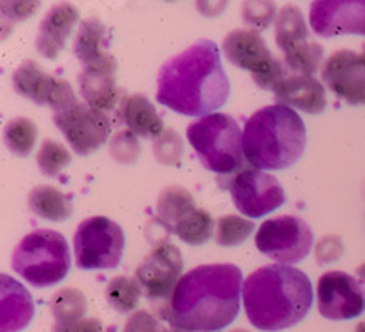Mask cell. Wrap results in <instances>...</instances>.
Returning <instances> with one entry per match:
<instances>
[{
	"instance_id": "32",
	"label": "cell",
	"mask_w": 365,
	"mask_h": 332,
	"mask_svg": "<svg viewBox=\"0 0 365 332\" xmlns=\"http://www.w3.org/2000/svg\"><path fill=\"white\" fill-rule=\"evenodd\" d=\"M152 152H154L155 159L163 165L175 166L179 165L182 157V139L175 130L166 128L159 133L154 139L152 145Z\"/></svg>"
},
{
	"instance_id": "22",
	"label": "cell",
	"mask_w": 365,
	"mask_h": 332,
	"mask_svg": "<svg viewBox=\"0 0 365 332\" xmlns=\"http://www.w3.org/2000/svg\"><path fill=\"white\" fill-rule=\"evenodd\" d=\"M117 120L125 123L130 132H133L137 138H158L163 132V119L155 110L154 103L143 93H133L126 95V99L120 104Z\"/></svg>"
},
{
	"instance_id": "27",
	"label": "cell",
	"mask_w": 365,
	"mask_h": 332,
	"mask_svg": "<svg viewBox=\"0 0 365 332\" xmlns=\"http://www.w3.org/2000/svg\"><path fill=\"white\" fill-rule=\"evenodd\" d=\"M172 232L188 245H205L214 232V219L207 210L194 207L175 223Z\"/></svg>"
},
{
	"instance_id": "24",
	"label": "cell",
	"mask_w": 365,
	"mask_h": 332,
	"mask_svg": "<svg viewBox=\"0 0 365 332\" xmlns=\"http://www.w3.org/2000/svg\"><path fill=\"white\" fill-rule=\"evenodd\" d=\"M29 210L37 217L48 221H64L73 214L70 195L63 194L58 188L51 185L35 187L28 195Z\"/></svg>"
},
{
	"instance_id": "15",
	"label": "cell",
	"mask_w": 365,
	"mask_h": 332,
	"mask_svg": "<svg viewBox=\"0 0 365 332\" xmlns=\"http://www.w3.org/2000/svg\"><path fill=\"white\" fill-rule=\"evenodd\" d=\"M11 84L19 95L34 100L41 106H50L53 112H58L79 100L68 81L48 73L35 61H24L19 64L17 70L11 75Z\"/></svg>"
},
{
	"instance_id": "10",
	"label": "cell",
	"mask_w": 365,
	"mask_h": 332,
	"mask_svg": "<svg viewBox=\"0 0 365 332\" xmlns=\"http://www.w3.org/2000/svg\"><path fill=\"white\" fill-rule=\"evenodd\" d=\"M314 245L311 227L298 216L267 219L256 232L257 250L279 265L303 261Z\"/></svg>"
},
{
	"instance_id": "18",
	"label": "cell",
	"mask_w": 365,
	"mask_h": 332,
	"mask_svg": "<svg viewBox=\"0 0 365 332\" xmlns=\"http://www.w3.org/2000/svg\"><path fill=\"white\" fill-rule=\"evenodd\" d=\"M117 61L110 55L101 63L83 66L79 71V92L83 95L84 103L91 108L99 110L117 120L120 104L126 99L128 93L120 90L115 83Z\"/></svg>"
},
{
	"instance_id": "33",
	"label": "cell",
	"mask_w": 365,
	"mask_h": 332,
	"mask_svg": "<svg viewBox=\"0 0 365 332\" xmlns=\"http://www.w3.org/2000/svg\"><path fill=\"white\" fill-rule=\"evenodd\" d=\"M141 154V145L137 135L130 130H120L110 139V155L120 165H132Z\"/></svg>"
},
{
	"instance_id": "12",
	"label": "cell",
	"mask_w": 365,
	"mask_h": 332,
	"mask_svg": "<svg viewBox=\"0 0 365 332\" xmlns=\"http://www.w3.org/2000/svg\"><path fill=\"white\" fill-rule=\"evenodd\" d=\"M182 269H185V261H182L181 250L174 243L166 241L152 249V252L135 269L133 278L139 281L143 294L148 298V301L168 304L179 279L182 278Z\"/></svg>"
},
{
	"instance_id": "2",
	"label": "cell",
	"mask_w": 365,
	"mask_h": 332,
	"mask_svg": "<svg viewBox=\"0 0 365 332\" xmlns=\"http://www.w3.org/2000/svg\"><path fill=\"white\" fill-rule=\"evenodd\" d=\"M228 95L230 83L221 66L220 50L208 38H201L168 58L158 73L155 100L181 115L216 113Z\"/></svg>"
},
{
	"instance_id": "25",
	"label": "cell",
	"mask_w": 365,
	"mask_h": 332,
	"mask_svg": "<svg viewBox=\"0 0 365 332\" xmlns=\"http://www.w3.org/2000/svg\"><path fill=\"white\" fill-rule=\"evenodd\" d=\"M50 308L55 321L53 328H68L84 320V314L88 311L86 296L77 289L66 286V289L55 292Z\"/></svg>"
},
{
	"instance_id": "21",
	"label": "cell",
	"mask_w": 365,
	"mask_h": 332,
	"mask_svg": "<svg viewBox=\"0 0 365 332\" xmlns=\"http://www.w3.org/2000/svg\"><path fill=\"white\" fill-rule=\"evenodd\" d=\"M0 332H19L34 318V299L24 286L9 276H0Z\"/></svg>"
},
{
	"instance_id": "39",
	"label": "cell",
	"mask_w": 365,
	"mask_h": 332,
	"mask_svg": "<svg viewBox=\"0 0 365 332\" xmlns=\"http://www.w3.org/2000/svg\"><path fill=\"white\" fill-rule=\"evenodd\" d=\"M356 278L360 279V283L364 285V289H365V263L356 269Z\"/></svg>"
},
{
	"instance_id": "42",
	"label": "cell",
	"mask_w": 365,
	"mask_h": 332,
	"mask_svg": "<svg viewBox=\"0 0 365 332\" xmlns=\"http://www.w3.org/2000/svg\"><path fill=\"white\" fill-rule=\"evenodd\" d=\"M361 55H364V58H365V44H364V53H361Z\"/></svg>"
},
{
	"instance_id": "17",
	"label": "cell",
	"mask_w": 365,
	"mask_h": 332,
	"mask_svg": "<svg viewBox=\"0 0 365 332\" xmlns=\"http://www.w3.org/2000/svg\"><path fill=\"white\" fill-rule=\"evenodd\" d=\"M309 22L318 37L365 35V0H316Z\"/></svg>"
},
{
	"instance_id": "1",
	"label": "cell",
	"mask_w": 365,
	"mask_h": 332,
	"mask_svg": "<svg viewBox=\"0 0 365 332\" xmlns=\"http://www.w3.org/2000/svg\"><path fill=\"white\" fill-rule=\"evenodd\" d=\"M241 291L243 276L232 263L194 266L179 279L161 314L179 331L220 332L236 320Z\"/></svg>"
},
{
	"instance_id": "11",
	"label": "cell",
	"mask_w": 365,
	"mask_h": 332,
	"mask_svg": "<svg viewBox=\"0 0 365 332\" xmlns=\"http://www.w3.org/2000/svg\"><path fill=\"white\" fill-rule=\"evenodd\" d=\"M53 123L63 132L75 154L90 155L106 142L113 119L77 100L66 108L53 112Z\"/></svg>"
},
{
	"instance_id": "14",
	"label": "cell",
	"mask_w": 365,
	"mask_h": 332,
	"mask_svg": "<svg viewBox=\"0 0 365 332\" xmlns=\"http://www.w3.org/2000/svg\"><path fill=\"white\" fill-rule=\"evenodd\" d=\"M319 314L327 320H353L365 311V289L360 279L340 270H329L319 276L318 289Z\"/></svg>"
},
{
	"instance_id": "35",
	"label": "cell",
	"mask_w": 365,
	"mask_h": 332,
	"mask_svg": "<svg viewBox=\"0 0 365 332\" xmlns=\"http://www.w3.org/2000/svg\"><path fill=\"white\" fill-rule=\"evenodd\" d=\"M241 15H243V21L252 28L265 29L274 21L276 4L274 2H245Z\"/></svg>"
},
{
	"instance_id": "29",
	"label": "cell",
	"mask_w": 365,
	"mask_h": 332,
	"mask_svg": "<svg viewBox=\"0 0 365 332\" xmlns=\"http://www.w3.org/2000/svg\"><path fill=\"white\" fill-rule=\"evenodd\" d=\"M143 289L135 278L130 276H115L110 279L108 286H106V301L115 308L120 314H128V312L135 311L141 299Z\"/></svg>"
},
{
	"instance_id": "36",
	"label": "cell",
	"mask_w": 365,
	"mask_h": 332,
	"mask_svg": "<svg viewBox=\"0 0 365 332\" xmlns=\"http://www.w3.org/2000/svg\"><path fill=\"white\" fill-rule=\"evenodd\" d=\"M344 254V243L338 236H325L318 241L316 245V259L318 263L325 265V263L336 261Z\"/></svg>"
},
{
	"instance_id": "31",
	"label": "cell",
	"mask_w": 365,
	"mask_h": 332,
	"mask_svg": "<svg viewBox=\"0 0 365 332\" xmlns=\"http://www.w3.org/2000/svg\"><path fill=\"white\" fill-rule=\"evenodd\" d=\"M71 162V154L66 150V146L57 141L46 139L42 142L41 150L37 154V165L41 172L48 177H55L66 168Z\"/></svg>"
},
{
	"instance_id": "34",
	"label": "cell",
	"mask_w": 365,
	"mask_h": 332,
	"mask_svg": "<svg viewBox=\"0 0 365 332\" xmlns=\"http://www.w3.org/2000/svg\"><path fill=\"white\" fill-rule=\"evenodd\" d=\"M38 9V2H2V37L11 31L17 22L26 21Z\"/></svg>"
},
{
	"instance_id": "26",
	"label": "cell",
	"mask_w": 365,
	"mask_h": 332,
	"mask_svg": "<svg viewBox=\"0 0 365 332\" xmlns=\"http://www.w3.org/2000/svg\"><path fill=\"white\" fill-rule=\"evenodd\" d=\"M194 207V197L190 192L182 187H168L159 195L155 212H158V219L172 232L175 223Z\"/></svg>"
},
{
	"instance_id": "23",
	"label": "cell",
	"mask_w": 365,
	"mask_h": 332,
	"mask_svg": "<svg viewBox=\"0 0 365 332\" xmlns=\"http://www.w3.org/2000/svg\"><path fill=\"white\" fill-rule=\"evenodd\" d=\"M108 29L97 17L84 19L75 35L73 51L84 66L96 64L108 58Z\"/></svg>"
},
{
	"instance_id": "4",
	"label": "cell",
	"mask_w": 365,
	"mask_h": 332,
	"mask_svg": "<svg viewBox=\"0 0 365 332\" xmlns=\"http://www.w3.org/2000/svg\"><path fill=\"white\" fill-rule=\"evenodd\" d=\"M305 146V123L296 110L283 104L256 110L243 128V154L257 170L291 168L299 161Z\"/></svg>"
},
{
	"instance_id": "9",
	"label": "cell",
	"mask_w": 365,
	"mask_h": 332,
	"mask_svg": "<svg viewBox=\"0 0 365 332\" xmlns=\"http://www.w3.org/2000/svg\"><path fill=\"white\" fill-rule=\"evenodd\" d=\"M223 51L234 66L250 71L262 90H274L289 73L285 63L274 57L256 29H234L223 38Z\"/></svg>"
},
{
	"instance_id": "13",
	"label": "cell",
	"mask_w": 365,
	"mask_h": 332,
	"mask_svg": "<svg viewBox=\"0 0 365 332\" xmlns=\"http://www.w3.org/2000/svg\"><path fill=\"white\" fill-rule=\"evenodd\" d=\"M228 188L234 204L243 216L262 217L285 203V192L278 179L270 172L257 170L254 166L237 172Z\"/></svg>"
},
{
	"instance_id": "6",
	"label": "cell",
	"mask_w": 365,
	"mask_h": 332,
	"mask_svg": "<svg viewBox=\"0 0 365 332\" xmlns=\"http://www.w3.org/2000/svg\"><path fill=\"white\" fill-rule=\"evenodd\" d=\"M70 265L71 256L64 236L48 229H38L22 237L11 256L13 270L38 289L63 281Z\"/></svg>"
},
{
	"instance_id": "40",
	"label": "cell",
	"mask_w": 365,
	"mask_h": 332,
	"mask_svg": "<svg viewBox=\"0 0 365 332\" xmlns=\"http://www.w3.org/2000/svg\"><path fill=\"white\" fill-rule=\"evenodd\" d=\"M356 332H365V321H361L360 325L356 327Z\"/></svg>"
},
{
	"instance_id": "3",
	"label": "cell",
	"mask_w": 365,
	"mask_h": 332,
	"mask_svg": "<svg viewBox=\"0 0 365 332\" xmlns=\"http://www.w3.org/2000/svg\"><path fill=\"white\" fill-rule=\"evenodd\" d=\"M241 299L247 318L263 332L294 327L312 307L311 279L292 265H267L243 281Z\"/></svg>"
},
{
	"instance_id": "7",
	"label": "cell",
	"mask_w": 365,
	"mask_h": 332,
	"mask_svg": "<svg viewBox=\"0 0 365 332\" xmlns=\"http://www.w3.org/2000/svg\"><path fill=\"white\" fill-rule=\"evenodd\" d=\"M125 243V232L115 221L104 216L88 217L75 230V265L81 270L115 269Z\"/></svg>"
},
{
	"instance_id": "28",
	"label": "cell",
	"mask_w": 365,
	"mask_h": 332,
	"mask_svg": "<svg viewBox=\"0 0 365 332\" xmlns=\"http://www.w3.org/2000/svg\"><path fill=\"white\" fill-rule=\"evenodd\" d=\"M38 128L28 117H15L8 120L4 128V142L11 154L26 157L34 152L37 145Z\"/></svg>"
},
{
	"instance_id": "41",
	"label": "cell",
	"mask_w": 365,
	"mask_h": 332,
	"mask_svg": "<svg viewBox=\"0 0 365 332\" xmlns=\"http://www.w3.org/2000/svg\"><path fill=\"white\" fill-rule=\"evenodd\" d=\"M230 332H249V331H243V328H236V331H230Z\"/></svg>"
},
{
	"instance_id": "5",
	"label": "cell",
	"mask_w": 365,
	"mask_h": 332,
	"mask_svg": "<svg viewBox=\"0 0 365 332\" xmlns=\"http://www.w3.org/2000/svg\"><path fill=\"white\" fill-rule=\"evenodd\" d=\"M187 139L207 170L217 175H236L243 170V133L230 115L210 113L190 123Z\"/></svg>"
},
{
	"instance_id": "16",
	"label": "cell",
	"mask_w": 365,
	"mask_h": 332,
	"mask_svg": "<svg viewBox=\"0 0 365 332\" xmlns=\"http://www.w3.org/2000/svg\"><path fill=\"white\" fill-rule=\"evenodd\" d=\"M322 81L338 99L353 106L365 104V58L351 50H338L322 64Z\"/></svg>"
},
{
	"instance_id": "38",
	"label": "cell",
	"mask_w": 365,
	"mask_h": 332,
	"mask_svg": "<svg viewBox=\"0 0 365 332\" xmlns=\"http://www.w3.org/2000/svg\"><path fill=\"white\" fill-rule=\"evenodd\" d=\"M53 332H106L103 323L97 318H84L79 323L71 325L68 328H53Z\"/></svg>"
},
{
	"instance_id": "43",
	"label": "cell",
	"mask_w": 365,
	"mask_h": 332,
	"mask_svg": "<svg viewBox=\"0 0 365 332\" xmlns=\"http://www.w3.org/2000/svg\"><path fill=\"white\" fill-rule=\"evenodd\" d=\"M163 332H165V331H163Z\"/></svg>"
},
{
	"instance_id": "8",
	"label": "cell",
	"mask_w": 365,
	"mask_h": 332,
	"mask_svg": "<svg viewBox=\"0 0 365 332\" xmlns=\"http://www.w3.org/2000/svg\"><path fill=\"white\" fill-rule=\"evenodd\" d=\"M276 44L283 51V63L291 73L314 77L324 61V48L311 41L307 22L299 8L283 6L276 15Z\"/></svg>"
},
{
	"instance_id": "37",
	"label": "cell",
	"mask_w": 365,
	"mask_h": 332,
	"mask_svg": "<svg viewBox=\"0 0 365 332\" xmlns=\"http://www.w3.org/2000/svg\"><path fill=\"white\" fill-rule=\"evenodd\" d=\"M165 328L159 327L155 316L148 311H135L130 314L125 323L123 332H163Z\"/></svg>"
},
{
	"instance_id": "19",
	"label": "cell",
	"mask_w": 365,
	"mask_h": 332,
	"mask_svg": "<svg viewBox=\"0 0 365 332\" xmlns=\"http://www.w3.org/2000/svg\"><path fill=\"white\" fill-rule=\"evenodd\" d=\"M276 104H283L305 113H322L327 108V95L322 81L309 75L289 73L274 88Z\"/></svg>"
},
{
	"instance_id": "20",
	"label": "cell",
	"mask_w": 365,
	"mask_h": 332,
	"mask_svg": "<svg viewBox=\"0 0 365 332\" xmlns=\"http://www.w3.org/2000/svg\"><path fill=\"white\" fill-rule=\"evenodd\" d=\"M79 19L81 15L75 6L68 4V2L55 4L46 13V17L38 26L37 38H35V48L38 53L44 58L55 61L66 46L71 29L79 22Z\"/></svg>"
},
{
	"instance_id": "30",
	"label": "cell",
	"mask_w": 365,
	"mask_h": 332,
	"mask_svg": "<svg viewBox=\"0 0 365 332\" xmlns=\"http://www.w3.org/2000/svg\"><path fill=\"white\" fill-rule=\"evenodd\" d=\"M256 224L243 216L228 214L221 216L216 223V241L221 247H236L241 245L250 234L254 232Z\"/></svg>"
}]
</instances>
